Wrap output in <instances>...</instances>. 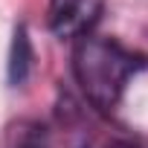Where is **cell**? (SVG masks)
I'll return each mask as SVG.
<instances>
[{
    "instance_id": "obj_1",
    "label": "cell",
    "mask_w": 148,
    "mask_h": 148,
    "mask_svg": "<svg viewBox=\"0 0 148 148\" xmlns=\"http://www.w3.org/2000/svg\"><path fill=\"white\" fill-rule=\"evenodd\" d=\"M145 67V58L125 49L122 44L99 35H84L73 49V73L84 93V99L96 110H113L125 93L128 79Z\"/></svg>"
},
{
    "instance_id": "obj_2",
    "label": "cell",
    "mask_w": 148,
    "mask_h": 148,
    "mask_svg": "<svg viewBox=\"0 0 148 148\" xmlns=\"http://www.w3.org/2000/svg\"><path fill=\"white\" fill-rule=\"evenodd\" d=\"M102 0H49V29L58 38H84L99 23Z\"/></svg>"
},
{
    "instance_id": "obj_3",
    "label": "cell",
    "mask_w": 148,
    "mask_h": 148,
    "mask_svg": "<svg viewBox=\"0 0 148 148\" xmlns=\"http://www.w3.org/2000/svg\"><path fill=\"white\" fill-rule=\"evenodd\" d=\"M15 148H87V139L76 125L58 119V122H35L21 128Z\"/></svg>"
},
{
    "instance_id": "obj_4",
    "label": "cell",
    "mask_w": 148,
    "mask_h": 148,
    "mask_svg": "<svg viewBox=\"0 0 148 148\" xmlns=\"http://www.w3.org/2000/svg\"><path fill=\"white\" fill-rule=\"evenodd\" d=\"M32 67V49H29V38L26 29L18 26L15 29V44H12V61H9V79L12 84H23Z\"/></svg>"
},
{
    "instance_id": "obj_5",
    "label": "cell",
    "mask_w": 148,
    "mask_h": 148,
    "mask_svg": "<svg viewBox=\"0 0 148 148\" xmlns=\"http://www.w3.org/2000/svg\"><path fill=\"white\" fill-rule=\"evenodd\" d=\"M110 148H139V145H134V142H116V145H110Z\"/></svg>"
}]
</instances>
